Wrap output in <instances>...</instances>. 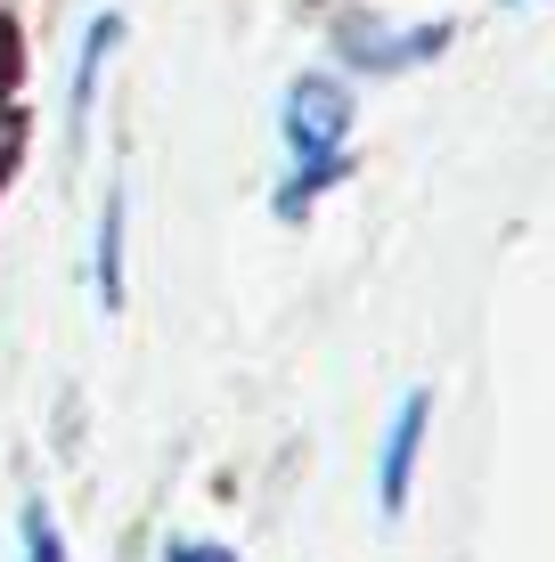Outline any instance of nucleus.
I'll list each match as a JSON object with an SVG mask.
<instances>
[{
  "mask_svg": "<svg viewBox=\"0 0 555 562\" xmlns=\"http://www.w3.org/2000/svg\"><path fill=\"white\" fill-rule=\"evenodd\" d=\"M286 155L295 164H319V155H343V131H352V90L335 74H302L286 90Z\"/></svg>",
  "mask_w": 555,
  "mask_h": 562,
  "instance_id": "nucleus-1",
  "label": "nucleus"
},
{
  "mask_svg": "<svg viewBox=\"0 0 555 562\" xmlns=\"http://www.w3.org/2000/svg\"><path fill=\"white\" fill-rule=\"evenodd\" d=\"M425 432H433V392H409V400H400V416H392V432H385V457H376V506H385V514L409 506Z\"/></svg>",
  "mask_w": 555,
  "mask_h": 562,
  "instance_id": "nucleus-2",
  "label": "nucleus"
},
{
  "mask_svg": "<svg viewBox=\"0 0 555 562\" xmlns=\"http://www.w3.org/2000/svg\"><path fill=\"white\" fill-rule=\"evenodd\" d=\"M449 49V25L433 16V25H409V33H385V25H343V57L352 66H368V74H392V66H425V57H442Z\"/></svg>",
  "mask_w": 555,
  "mask_h": 562,
  "instance_id": "nucleus-3",
  "label": "nucleus"
},
{
  "mask_svg": "<svg viewBox=\"0 0 555 562\" xmlns=\"http://www.w3.org/2000/svg\"><path fill=\"white\" fill-rule=\"evenodd\" d=\"M114 42H123V16L99 9V16H90V33H82V57H74V123H90V99H99V74H107Z\"/></svg>",
  "mask_w": 555,
  "mask_h": 562,
  "instance_id": "nucleus-4",
  "label": "nucleus"
},
{
  "mask_svg": "<svg viewBox=\"0 0 555 562\" xmlns=\"http://www.w3.org/2000/svg\"><path fill=\"white\" fill-rule=\"evenodd\" d=\"M343 171H352V155H319V164H295V171H286V188H278V212H286V221H302V212L328 196Z\"/></svg>",
  "mask_w": 555,
  "mask_h": 562,
  "instance_id": "nucleus-5",
  "label": "nucleus"
},
{
  "mask_svg": "<svg viewBox=\"0 0 555 562\" xmlns=\"http://www.w3.org/2000/svg\"><path fill=\"white\" fill-rule=\"evenodd\" d=\"M99 302H123V196L99 204Z\"/></svg>",
  "mask_w": 555,
  "mask_h": 562,
  "instance_id": "nucleus-6",
  "label": "nucleus"
},
{
  "mask_svg": "<svg viewBox=\"0 0 555 562\" xmlns=\"http://www.w3.org/2000/svg\"><path fill=\"white\" fill-rule=\"evenodd\" d=\"M16 538H25V562H66V538H57V521H49L42 497L16 514Z\"/></svg>",
  "mask_w": 555,
  "mask_h": 562,
  "instance_id": "nucleus-7",
  "label": "nucleus"
},
{
  "mask_svg": "<svg viewBox=\"0 0 555 562\" xmlns=\"http://www.w3.org/2000/svg\"><path fill=\"white\" fill-rule=\"evenodd\" d=\"M164 562H237L229 547H197V538H180V547H164Z\"/></svg>",
  "mask_w": 555,
  "mask_h": 562,
  "instance_id": "nucleus-8",
  "label": "nucleus"
},
{
  "mask_svg": "<svg viewBox=\"0 0 555 562\" xmlns=\"http://www.w3.org/2000/svg\"><path fill=\"white\" fill-rule=\"evenodd\" d=\"M9 66H16V25H9V9H0V82H9Z\"/></svg>",
  "mask_w": 555,
  "mask_h": 562,
  "instance_id": "nucleus-9",
  "label": "nucleus"
},
{
  "mask_svg": "<svg viewBox=\"0 0 555 562\" xmlns=\"http://www.w3.org/2000/svg\"><path fill=\"white\" fill-rule=\"evenodd\" d=\"M507 9H523V0H507Z\"/></svg>",
  "mask_w": 555,
  "mask_h": 562,
  "instance_id": "nucleus-10",
  "label": "nucleus"
}]
</instances>
